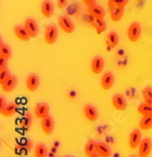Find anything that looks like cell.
I'll return each mask as SVG.
<instances>
[{"label": "cell", "instance_id": "836d02e7", "mask_svg": "<svg viewBox=\"0 0 152 157\" xmlns=\"http://www.w3.org/2000/svg\"><path fill=\"white\" fill-rule=\"evenodd\" d=\"M84 5H86L87 7H91L96 4V0H82Z\"/></svg>", "mask_w": 152, "mask_h": 157}, {"label": "cell", "instance_id": "d590c367", "mask_svg": "<svg viewBox=\"0 0 152 157\" xmlns=\"http://www.w3.org/2000/svg\"><path fill=\"white\" fill-rule=\"evenodd\" d=\"M91 157H100V156H99V155H98V154H97V153H96V152H95V154H94V155H92V156H91Z\"/></svg>", "mask_w": 152, "mask_h": 157}, {"label": "cell", "instance_id": "30bf717a", "mask_svg": "<svg viewBox=\"0 0 152 157\" xmlns=\"http://www.w3.org/2000/svg\"><path fill=\"white\" fill-rule=\"evenodd\" d=\"M113 83H114V76L113 73L107 72L102 76L100 84H101V87L103 90H106V91L110 90V89L113 87Z\"/></svg>", "mask_w": 152, "mask_h": 157}, {"label": "cell", "instance_id": "6da1fadb", "mask_svg": "<svg viewBox=\"0 0 152 157\" xmlns=\"http://www.w3.org/2000/svg\"><path fill=\"white\" fill-rule=\"evenodd\" d=\"M141 34H142V28H141L139 23L134 22V23L129 25L128 31H127L128 39L129 40V42H132V43L137 42L140 39Z\"/></svg>", "mask_w": 152, "mask_h": 157}, {"label": "cell", "instance_id": "9a60e30c", "mask_svg": "<svg viewBox=\"0 0 152 157\" xmlns=\"http://www.w3.org/2000/svg\"><path fill=\"white\" fill-rule=\"evenodd\" d=\"M13 32L14 35L20 40L23 42H27L28 41L31 37L29 35L28 31L27 30V29L25 27H21V26H15L13 29Z\"/></svg>", "mask_w": 152, "mask_h": 157}, {"label": "cell", "instance_id": "3957f363", "mask_svg": "<svg viewBox=\"0 0 152 157\" xmlns=\"http://www.w3.org/2000/svg\"><path fill=\"white\" fill-rule=\"evenodd\" d=\"M59 35V31L56 26L49 25L46 27L45 30V41L47 44H55Z\"/></svg>", "mask_w": 152, "mask_h": 157}, {"label": "cell", "instance_id": "1f68e13d", "mask_svg": "<svg viewBox=\"0 0 152 157\" xmlns=\"http://www.w3.org/2000/svg\"><path fill=\"white\" fill-rule=\"evenodd\" d=\"M7 63H8V60L2 56H0V69H5L7 67Z\"/></svg>", "mask_w": 152, "mask_h": 157}, {"label": "cell", "instance_id": "ffe728a7", "mask_svg": "<svg viewBox=\"0 0 152 157\" xmlns=\"http://www.w3.org/2000/svg\"><path fill=\"white\" fill-rule=\"evenodd\" d=\"M118 42H119V37L115 31L108 33V35L106 36V44L108 47H110L111 48H114L118 44Z\"/></svg>", "mask_w": 152, "mask_h": 157}, {"label": "cell", "instance_id": "e0dca14e", "mask_svg": "<svg viewBox=\"0 0 152 157\" xmlns=\"http://www.w3.org/2000/svg\"><path fill=\"white\" fill-rule=\"evenodd\" d=\"M88 13L93 17V18H99V19H104L105 16V10L102 7L94 5L91 7H88Z\"/></svg>", "mask_w": 152, "mask_h": 157}, {"label": "cell", "instance_id": "5bb4252c", "mask_svg": "<svg viewBox=\"0 0 152 157\" xmlns=\"http://www.w3.org/2000/svg\"><path fill=\"white\" fill-rule=\"evenodd\" d=\"M83 113L85 117L88 119L90 122H95L98 118V113L97 110L93 105H86L83 109Z\"/></svg>", "mask_w": 152, "mask_h": 157}, {"label": "cell", "instance_id": "f546056e", "mask_svg": "<svg viewBox=\"0 0 152 157\" xmlns=\"http://www.w3.org/2000/svg\"><path fill=\"white\" fill-rule=\"evenodd\" d=\"M129 0H109L108 6L110 9L113 7H125Z\"/></svg>", "mask_w": 152, "mask_h": 157}, {"label": "cell", "instance_id": "cb8c5ba5", "mask_svg": "<svg viewBox=\"0 0 152 157\" xmlns=\"http://www.w3.org/2000/svg\"><path fill=\"white\" fill-rule=\"evenodd\" d=\"M137 111L138 113L141 115V116H152V104H149V103H142L140 104L137 108Z\"/></svg>", "mask_w": 152, "mask_h": 157}, {"label": "cell", "instance_id": "f1b7e54d", "mask_svg": "<svg viewBox=\"0 0 152 157\" xmlns=\"http://www.w3.org/2000/svg\"><path fill=\"white\" fill-rule=\"evenodd\" d=\"M143 98L146 103L152 104V88L146 87L143 90Z\"/></svg>", "mask_w": 152, "mask_h": 157}, {"label": "cell", "instance_id": "e575fe53", "mask_svg": "<svg viewBox=\"0 0 152 157\" xmlns=\"http://www.w3.org/2000/svg\"><path fill=\"white\" fill-rule=\"evenodd\" d=\"M5 106H6V104H5V98L1 97V98H0V110H2Z\"/></svg>", "mask_w": 152, "mask_h": 157}, {"label": "cell", "instance_id": "44dd1931", "mask_svg": "<svg viewBox=\"0 0 152 157\" xmlns=\"http://www.w3.org/2000/svg\"><path fill=\"white\" fill-rule=\"evenodd\" d=\"M96 146L97 143L95 140H89L85 144L84 147V155L86 157H91L96 152Z\"/></svg>", "mask_w": 152, "mask_h": 157}, {"label": "cell", "instance_id": "ba28073f", "mask_svg": "<svg viewBox=\"0 0 152 157\" xmlns=\"http://www.w3.org/2000/svg\"><path fill=\"white\" fill-rule=\"evenodd\" d=\"M24 27L28 31V33H29V35H30L31 38L37 37L38 33H39V27H38V24L36 23V21L34 19H32V18L26 19Z\"/></svg>", "mask_w": 152, "mask_h": 157}, {"label": "cell", "instance_id": "4316f807", "mask_svg": "<svg viewBox=\"0 0 152 157\" xmlns=\"http://www.w3.org/2000/svg\"><path fill=\"white\" fill-rule=\"evenodd\" d=\"M31 124H32V116L28 113H27L25 115V117H22V119L20 120V123H19L20 127L25 130H28L30 128Z\"/></svg>", "mask_w": 152, "mask_h": 157}, {"label": "cell", "instance_id": "8fae6325", "mask_svg": "<svg viewBox=\"0 0 152 157\" xmlns=\"http://www.w3.org/2000/svg\"><path fill=\"white\" fill-rule=\"evenodd\" d=\"M112 103L115 110L117 111H125L127 109V101L123 96L116 94L112 98Z\"/></svg>", "mask_w": 152, "mask_h": 157}, {"label": "cell", "instance_id": "74e56055", "mask_svg": "<svg viewBox=\"0 0 152 157\" xmlns=\"http://www.w3.org/2000/svg\"><path fill=\"white\" fill-rule=\"evenodd\" d=\"M136 1H141V0H136Z\"/></svg>", "mask_w": 152, "mask_h": 157}, {"label": "cell", "instance_id": "ac0fdd59", "mask_svg": "<svg viewBox=\"0 0 152 157\" xmlns=\"http://www.w3.org/2000/svg\"><path fill=\"white\" fill-rule=\"evenodd\" d=\"M96 153L100 157H111L112 151L110 147L104 142H98L96 146Z\"/></svg>", "mask_w": 152, "mask_h": 157}, {"label": "cell", "instance_id": "7c38bea8", "mask_svg": "<svg viewBox=\"0 0 152 157\" xmlns=\"http://www.w3.org/2000/svg\"><path fill=\"white\" fill-rule=\"evenodd\" d=\"M104 68V60L100 56H96L95 57L91 63V70L93 74L98 75L103 71Z\"/></svg>", "mask_w": 152, "mask_h": 157}, {"label": "cell", "instance_id": "d6986e66", "mask_svg": "<svg viewBox=\"0 0 152 157\" xmlns=\"http://www.w3.org/2000/svg\"><path fill=\"white\" fill-rule=\"evenodd\" d=\"M17 111V105L15 103L7 104L2 110H0V114L3 117H13Z\"/></svg>", "mask_w": 152, "mask_h": 157}, {"label": "cell", "instance_id": "83f0119b", "mask_svg": "<svg viewBox=\"0 0 152 157\" xmlns=\"http://www.w3.org/2000/svg\"><path fill=\"white\" fill-rule=\"evenodd\" d=\"M34 156L35 157H46L47 156V149L43 144H38L34 150Z\"/></svg>", "mask_w": 152, "mask_h": 157}, {"label": "cell", "instance_id": "4fadbf2b", "mask_svg": "<svg viewBox=\"0 0 152 157\" xmlns=\"http://www.w3.org/2000/svg\"><path fill=\"white\" fill-rule=\"evenodd\" d=\"M41 13L46 18H50L54 13V5L50 0H43L41 4Z\"/></svg>", "mask_w": 152, "mask_h": 157}, {"label": "cell", "instance_id": "f35d334b", "mask_svg": "<svg viewBox=\"0 0 152 157\" xmlns=\"http://www.w3.org/2000/svg\"><path fill=\"white\" fill-rule=\"evenodd\" d=\"M130 157H136V156H130Z\"/></svg>", "mask_w": 152, "mask_h": 157}, {"label": "cell", "instance_id": "d4e9b609", "mask_svg": "<svg viewBox=\"0 0 152 157\" xmlns=\"http://www.w3.org/2000/svg\"><path fill=\"white\" fill-rule=\"evenodd\" d=\"M92 24H93L94 28L98 32H103V31H105L107 29V24H106V22L103 19L94 18Z\"/></svg>", "mask_w": 152, "mask_h": 157}, {"label": "cell", "instance_id": "2e32d148", "mask_svg": "<svg viewBox=\"0 0 152 157\" xmlns=\"http://www.w3.org/2000/svg\"><path fill=\"white\" fill-rule=\"evenodd\" d=\"M49 114V106L46 103H39L35 106L34 115L36 118H43Z\"/></svg>", "mask_w": 152, "mask_h": 157}, {"label": "cell", "instance_id": "603a6c76", "mask_svg": "<svg viewBox=\"0 0 152 157\" xmlns=\"http://www.w3.org/2000/svg\"><path fill=\"white\" fill-rule=\"evenodd\" d=\"M139 129L142 131H149L152 129V116H145L139 122Z\"/></svg>", "mask_w": 152, "mask_h": 157}, {"label": "cell", "instance_id": "4dcf8cb0", "mask_svg": "<svg viewBox=\"0 0 152 157\" xmlns=\"http://www.w3.org/2000/svg\"><path fill=\"white\" fill-rule=\"evenodd\" d=\"M9 76H10V74H9V71L8 69L5 68V69L0 70V83L2 84Z\"/></svg>", "mask_w": 152, "mask_h": 157}, {"label": "cell", "instance_id": "7a4b0ae2", "mask_svg": "<svg viewBox=\"0 0 152 157\" xmlns=\"http://www.w3.org/2000/svg\"><path fill=\"white\" fill-rule=\"evenodd\" d=\"M58 24L61 30L64 33H67V34H71L75 30V25L73 22L65 15H61L58 18Z\"/></svg>", "mask_w": 152, "mask_h": 157}, {"label": "cell", "instance_id": "5b68a950", "mask_svg": "<svg viewBox=\"0 0 152 157\" xmlns=\"http://www.w3.org/2000/svg\"><path fill=\"white\" fill-rule=\"evenodd\" d=\"M41 128L43 132L46 134V136H51L52 132H54V128H55V123L52 118L51 116H46L43 118H42L41 122Z\"/></svg>", "mask_w": 152, "mask_h": 157}, {"label": "cell", "instance_id": "7402d4cb", "mask_svg": "<svg viewBox=\"0 0 152 157\" xmlns=\"http://www.w3.org/2000/svg\"><path fill=\"white\" fill-rule=\"evenodd\" d=\"M124 15V7H113L111 9V19L113 22H118Z\"/></svg>", "mask_w": 152, "mask_h": 157}, {"label": "cell", "instance_id": "484cf974", "mask_svg": "<svg viewBox=\"0 0 152 157\" xmlns=\"http://www.w3.org/2000/svg\"><path fill=\"white\" fill-rule=\"evenodd\" d=\"M0 56L6 58L7 60H9L10 58H12L13 52H12V49H10V48L8 46V44H3V43L0 44Z\"/></svg>", "mask_w": 152, "mask_h": 157}, {"label": "cell", "instance_id": "277c9868", "mask_svg": "<svg viewBox=\"0 0 152 157\" xmlns=\"http://www.w3.org/2000/svg\"><path fill=\"white\" fill-rule=\"evenodd\" d=\"M141 141H142V132H141V130H138V129L133 130L130 132L129 137H128L129 149L132 151L137 149L141 144Z\"/></svg>", "mask_w": 152, "mask_h": 157}, {"label": "cell", "instance_id": "d6a6232c", "mask_svg": "<svg viewBox=\"0 0 152 157\" xmlns=\"http://www.w3.org/2000/svg\"><path fill=\"white\" fill-rule=\"evenodd\" d=\"M67 3H68V0H58L57 6H58L59 9H62V8H64L65 6L67 5Z\"/></svg>", "mask_w": 152, "mask_h": 157}, {"label": "cell", "instance_id": "8992f818", "mask_svg": "<svg viewBox=\"0 0 152 157\" xmlns=\"http://www.w3.org/2000/svg\"><path fill=\"white\" fill-rule=\"evenodd\" d=\"M152 149V141L150 138L146 137L144 139H142L141 141V144L139 146L138 149V155L139 157H148L150 154Z\"/></svg>", "mask_w": 152, "mask_h": 157}, {"label": "cell", "instance_id": "8d00e7d4", "mask_svg": "<svg viewBox=\"0 0 152 157\" xmlns=\"http://www.w3.org/2000/svg\"><path fill=\"white\" fill-rule=\"evenodd\" d=\"M64 157H71V156H64Z\"/></svg>", "mask_w": 152, "mask_h": 157}, {"label": "cell", "instance_id": "9c48e42d", "mask_svg": "<svg viewBox=\"0 0 152 157\" xmlns=\"http://www.w3.org/2000/svg\"><path fill=\"white\" fill-rule=\"evenodd\" d=\"M26 86L29 92H35L40 86V78L36 74H30L27 78Z\"/></svg>", "mask_w": 152, "mask_h": 157}, {"label": "cell", "instance_id": "52a82bcc", "mask_svg": "<svg viewBox=\"0 0 152 157\" xmlns=\"http://www.w3.org/2000/svg\"><path fill=\"white\" fill-rule=\"evenodd\" d=\"M18 78L15 75H10L7 80L1 84V89L4 93H10L16 88Z\"/></svg>", "mask_w": 152, "mask_h": 157}]
</instances>
